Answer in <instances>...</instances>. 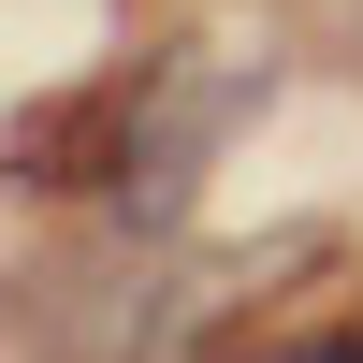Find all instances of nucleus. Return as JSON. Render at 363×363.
Wrapping results in <instances>:
<instances>
[{"instance_id": "f257e3e1", "label": "nucleus", "mask_w": 363, "mask_h": 363, "mask_svg": "<svg viewBox=\"0 0 363 363\" xmlns=\"http://www.w3.org/2000/svg\"><path fill=\"white\" fill-rule=\"evenodd\" d=\"M262 102V73L233 58V73H174V87H145V131H131V160H116V233H145V247H174V218L203 203V160H218V131Z\"/></svg>"}, {"instance_id": "f03ea898", "label": "nucleus", "mask_w": 363, "mask_h": 363, "mask_svg": "<svg viewBox=\"0 0 363 363\" xmlns=\"http://www.w3.org/2000/svg\"><path fill=\"white\" fill-rule=\"evenodd\" d=\"M131 131H145V87H131V73L58 87V102H29L15 131H0V174H15V189H116Z\"/></svg>"}, {"instance_id": "7ed1b4c3", "label": "nucleus", "mask_w": 363, "mask_h": 363, "mask_svg": "<svg viewBox=\"0 0 363 363\" xmlns=\"http://www.w3.org/2000/svg\"><path fill=\"white\" fill-rule=\"evenodd\" d=\"M277 262H306V233H291ZM277 262H160V291H145V335L131 363H218V335L277 291Z\"/></svg>"}, {"instance_id": "20e7f679", "label": "nucleus", "mask_w": 363, "mask_h": 363, "mask_svg": "<svg viewBox=\"0 0 363 363\" xmlns=\"http://www.w3.org/2000/svg\"><path fill=\"white\" fill-rule=\"evenodd\" d=\"M247 363H349V335H291V349H247Z\"/></svg>"}, {"instance_id": "39448f33", "label": "nucleus", "mask_w": 363, "mask_h": 363, "mask_svg": "<svg viewBox=\"0 0 363 363\" xmlns=\"http://www.w3.org/2000/svg\"><path fill=\"white\" fill-rule=\"evenodd\" d=\"M349 363H363V320H349Z\"/></svg>"}]
</instances>
